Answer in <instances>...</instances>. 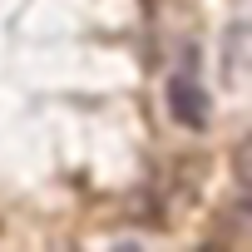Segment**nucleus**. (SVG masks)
Instances as JSON below:
<instances>
[{"label": "nucleus", "instance_id": "nucleus-1", "mask_svg": "<svg viewBox=\"0 0 252 252\" xmlns=\"http://www.w3.org/2000/svg\"><path fill=\"white\" fill-rule=\"evenodd\" d=\"M168 114L178 124H188V129H203L208 124V94L193 74H173L168 79Z\"/></svg>", "mask_w": 252, "mask_h": 252}]
</instances>
